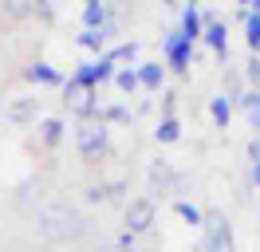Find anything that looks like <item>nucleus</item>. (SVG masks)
<instances>
[{
	"label": "nucleus",
	"instance_id": "nucleus-1",
	"mask_svg": "<svg viewBox=\"0 0 260 252\" xmlns=\"http://www.w3.org/2000/svg\"><path fill=\"white\" fill-rule=\"evenodd\" d=\"M36 233L44 240H51V244H67V240H79L87 233V220L71 201L51 197V201H44L36 209Z\"/></svg>",
	"mask_w": 260,
	"mask_h": 252
},
{
	"label": "nucleus",
	"instance_id": "nucleus-2",
	"mask_svg": "<svg viewBox=\"0 0 260 252\" xmlns=\"http://www.w3.org/2000/svg\"><path fill=\"white\" fill-rule=\"evenodd\" d=\"M75 150H79L83 162H99V158L111 150V126L103 118H87V122L75 126Z\"/></svg>",
	"mask_w": 260,
	"mask_h": 252
},
{
	"label": "nucleus",
	"instance_id": "nucleus-3",
	"mask_svg": "<svg viewBox=\"0 0 260 252\" xmlns=\"http://www.w3.org/2000/svg\"><path fill=\"white\" fill-rule=\"evenodd\" d=\"M205 240L201 252H237V236H233V220L225 213H205Z\"/></svg>",
	"mask_w": 260,
	"mask_h": 252
},
{
	"label": "nucleus",
	"instance_id": "nucleus-4",
	"mask_svg": "<svg viewBox=\"0 0 260 252\" xmlns=\"http://www.w3.org/2000/svg\"><path fill=\"white\" fill-rule=\"evenodd\" d=\"M59 99H63L67 114H75L79 122H87V118H99V91H95V87H79V83H71V79H67Z\"/></svg>",
	"mask_w": 260,
	"mask_h": 252
},
{
	"label": "nucleus",
	"instance_id": "nucleus-5",
	"mask_svg": "<svg viewBox=\"0 0 260 252\" xmlns=\"http://www.w3.org/2000/svg\"><path fill=\"white\" fill-rule=\"evenodd\" d=\"M162 55H166V67L174 75H189V63H193V44L181 36L178 28H170L162 36Z\"/></svg>",
	"mask_w": 260,
	"mask_h": 252
},
{
	"label": "nucleus",
	"instance_id": "nucleus-6",
	"mask_svg": "<svg viewBox=\"0 0 260 252\" xmlns=\"http://www.w3.org/2000/svg\"><path fill=\"white\" fill-rule=\"evenodd\" d=\"M154 217H158L154 197H134V201L126 205V213H122V229H126L130 236H142V233L154 229Z\"/></svg>",
	"mask_w": 260,
	"mask_h": 252
},
{
	"label": "nucleus",
	"instance_id": "nucleus-7",
	"mask_svg": "<svg viewBox=\"0 0 260 252\" xmlns=\"http://www.w3.org/2000/svg\"><path fill=\"white\" fill-rule=\"evenodd\" d=\"M146 181H150L154 193H162V197H166V193H178V189H181V173L174 170L166 158H154L150 170H146Z\"/></svg>",
	"mask_w": 260,
	"mask_h": 252
},
{
	"label": "nucleus",
	"instance_id": "nucleus-8",
	"mask_svg": "<svg viewBox=\"0 0 260 252\" xmlns=\"http://www.w3.org/2000/svg\"><path fill=\"white\" fill-rule=\"evenodd\" d=\"M205 47H209L213 55L221 63H229V28H225V20H217V16H205Z\"/></svg>",
	"mask_w": 260,
	"mask_h": 252
},
{
	"label": "nucleus",
	"instance_id": "nucleus-9",
	"mask_svg": "<svg viewBox=\"0 0 260 252\" xmlns=\"http://www.w3.org/2000/svg\"><path fill=\"white\" fill-rule=\"evenodd\" d=\"M87 201H91V205H118V201H126V181H95V185H87Z\"/></svg>",
	"mask_w": 260,
	"mask_h": 252
},
{
	"label": "nucleus",
	"instance_id": "nucleus-10",
	"mask_svg": "<svg viewBox=\"0 0 260 252\" xmlns=\"http://www.w3.org/2000/svg\"><path fill=\"white\" fill-rule=\"evenodd\" d=\"M24 79H28V83H36V87H63V83H67V79L59 75L51 63H44V59L28 63V67H24Z\"/></svg>",
	"mask_w": 260,
	"mask_h": 252
},
{
	"label": "nucleus",
	"instance_id": "nucleus-11",
	"mask_svg": "<svg viewBox=\"0 0 260 252\" xmlns=\"http://www.w3.org/2000/svg\"><path fill=\"white\" fill-rule=\"evenodd\" d=\"M178 32L189 40V44H197V40L205 36V12H197L193 4H185V8H181V24H178Z\"/></svg>",
	"mask_w": 260,
	"mask_h": 252
},
{
	"label": "nucleus",
	"instance_id": "nucleus-12",
	"mask_svg": "<svg viewBox=\"0 0 260 252\" xmlns=\"http://www.w3.org/2000/svg\"><path fill=\"white\" fill-rule=\"evenodd\" d=\"M36 114H40V99H36V94H24V99H16V103H8V118H12L16 126L36 122Z\"/></svg>",
	"mask_w": 260,
	"mask_h": 252
},
{
	"label": "nucleus",
	"instance_id": "nucleus-13",
	"mask_svg": "<svg viewBox=\"0 0 260 252\" xmlns=\"http://www.w3.org/2000/svg\"><path fill=\"white\" fill-rule=\"evenodd\" d=\"M166 67L162 59H154V63H138V83H142V91H162V83H166Z\"/></svg>",
	"mask_w": 260,
	"mask_h": 252
},
{
	"label": "nucleus",
	"instance_id": "nucleus-14",
	"mask_svg": "<svg viewBox=\"0 0 260 252\" xmlns=\"http://www.w3.org/2000/svg\"><path fill=\"white\" fill-rule=\"evenodd\" d=\"M63 134H67L63 118H44V122H40V142H44L48 150H55V146L63 142Z\"/></svg>",
	"mask_w": 260,
	"mask_h": 252
},
{
	"label": "nucleus",
	"instance_id": "nucleus-15",
	"mask_svg": "<svg viewBox=\"0 0 260 252\" xmlns=\"http://www.w3.org/2000/svg\"><path fill=\"white\" fill-rule=\"evenodd\" d=\"M233 110H237V107L229 103L225 94H213V99H209V118H213V126H221V130H225V126L233 122Z\"/></svg>",
	"mask_w": 260,
	"mask_h": 252
},
{
	"label": "nucleus",
	"instance_id": "nucleus-16",
	"mask_svg": "<svg viewBox=\"0 0 260 252\" xmlns=\"http://www.w3.org/2000/svg\"><path fill=\"white\" fill-rule=\"evenodd\" d=\"M111 24V8L107 4H91V8H83V28L87 32H103Z\"/></svg>",
	"mask_w": 260,
	"mask_h": 252
},
{
	"label": "nucleus",
	"instance_id": "nucleus-17",
	"mask_svg": "<svg viewBox=\"0 0 260 252\" xmlns=\"http://www.w3.org/2000/svg\"><path fill=\"white\" fill-rule=\"evenodd\" d=\"M174 213H178L185 225H193V229H201V225H205V209H201V205H193V201H185V197H178V201H174Z\"/></svg>",
	"mask_w": 260,
	"mask_h": 252
},
{
	"label": "nucleus",
	"instance_id": "nucleus-18",
	"mask_svg": "<svg viewBox=\"0 0 260 252\" xmlns=\"http://www.w3.org/2000/svg\"><path fill=\"white\" fill-rule=\"evenodd\" d=\"M154 138L162 142V146L181 142V122H178V114H174V118H158V126H154Z\"/></svg>",
	"mask_w": 260,
	"mask_h": 252
},
{
	"label": "nucleus",
	"instance_id": "nucleus-19",
	"mask_svg": "<svg viewBox=\"0 0 260 252\" xmlns=\"http://www.w3.org/2000/svg\"><path fill=\"white\" fill-rule=\"evenodd\" d=\"M111 83H114L122 94H138V91H142V83H138V67H118Z\"/></svg>",
	"mask_w": 260,
	"mask_h": 252
},
{
	"label": "nucleus",
	"instance_id": "nucleus-20",
	"mask_svg": "<svg viewBox=\"0 0 260 252\" xmlns=\"http://www.w3.org/2000/svg\"><path fill=\"white\" fill-rule=\"evenodd\" d=\"M0 8L8 20H28V16H36V0H0Z\"/></svg>",
	"mask_w": 260,
	"mask_h": 252
},
{
	"label": "nucleus",
	"instance_id": "nucleus-21",
	"mask_svg": "<svg viewBox=\"0 0 260 252\" xmlns=\"http://www.w3.org/2000/svg\"><path fill=\"white\" fill-rule=\"evenodd\" d=\"M107 40H111V36H107V28H103V32H87V28H83V32H79V47L95 51V55H107Z\"/></svg>",
	"mask_w": 260,
	"mask_h": 252
},
{
	"label": "nucleus",
	"instance_id": "nucleus-22",
	"mask_svg": "<svg viewBox=\"0 0 260 252\" xmlns=\"http://www.w3.org/2000/svg\"><path fill=\"white\" fill-rule=\"evenodd\" d=\"M244 87H248V83H244V75H241V71H237V67H225V91H221V94H225L229 103H237Z\"/></svg>",
	"mask_w": 260,
	"mask_h": 252
},
{
	"label": "nucleus",
	"instance_id": "nucleus-23",
	"mask_svg": "<svg viewBox=\"0 0 260 252\" xmlns=\"http://www.w3.org/2000/svg\"><path fill=\"white\" fill-rule=\"evenodd\" d=\"M237 110H244V118H252V114H260V87H244L241 99L233 103Z\"/></svg>",
	"mask_w": 260,
	"mask_h": 252
},
{
	"label": "nucleus",
	"instance_id": "nucleus-24",
	"mask_svg": "<svg viewBox=\"0 0 260 252\" xmlns=\"http://www.w3.org/2000/svg\"><path fill=\"white\" fill-rule=\"evenodd\" d=\"M99 118L103 122H134V110L126 103H111V107H99Z\"/></svg>",
	"mask_w": 260,
	"mask_h": 252
},
{
	"label": "nucleus",
	"instance_id": "nucleus-25",
	"mask_svg": "<svg viewBox=\"0 0 260 252\" xmlns=\"http://www.w3.org/2000/svg\"><path fill=\"white\" fill-rule=\"evenodd\" d=\"M107 55H111L118 67H130V59H138V40H126V44H118V47H107Z\"/></svg>",
	"mask_w": 260,
	"mask_h": 252
},
{
	"label": "nucleus",
	"instance_id": "nucleus-26",
	"mask_svg": "<svg viewBox=\"0 0 260 252\" xmlns=\"http://www.w3.org/2000/svg\"><path fill=\"white\" fill-rule=\"evenodd\" d=\"M244 44L252 55H260V12H248V20H244Z\"/></svg>",
	"mask_w": 260,
	"mask_h": 252
},
{
	"label": "nucleus",
	"instance_id": "nucleus-27",
	"mask_svg": "<svg viewBox=\"0 0 260 252\" xmlns=\"http://www.w3.org/2000/svg\"><path fill=\"white\" fill-rule=\"evenodd\" d=\"M67 79H71V83H79V87H95V91H99V83H95V59H91V63H79Z\"/></svg>",
	"mask_w": 260,
	"mask_h": 252
},
{
	"label": "nucleus",
	"instance_id": "nucleus-28",
	"mask_svg": "<svg viewBox=\"0 0 260 252\" xmlns=\"http://www.w3.org/2000/svg\"><path fill=\"white\" fill-rule=\"evenodd\" d=\"M114 71H118V63H114L111 55H99V59H95V83H99V87H103V83H111Z\"/></svg>",
	"mask_w": 260,
	"mask_h": 252
},
{
	"label": "nucleus",
	"instance_id": "nucleus-29",
	"mask_svg": "<svg viewBox=\"0 0 260 252\" xmlns=\"http://www.w3.org/2000/svg\"><path fill=\"white\" fill-rule=\"evenodd\" d=\"M244 83H248V87H260V55H248V63H244Z\"/></svg>",
	"mask_w": 260,
	"mask_h": 252
},
{
	"label": "nucleus",
	"instance_id": "nucleus-30",
	"mask_svg": "<svg viewBox=\"0 0 260 252\" xmlns=\"http://www.w3.org/2000/svg\"><path fill=\"white\" fill-rule=\"evenodd\" d=\"M36 16H40L44 24H51V20H55V0H36Z\"/></svg>",
	"mask_w": 260,
	"mask_h": 252
},
{
	"label": "nucleus",
	"instance_id": "nucleus-31",
	"mask_svg": "<svg viewBox=\"0 0 260 252\" xmlns=\"http://www.w3.org/2000/svg\"><path fill=\"white\" fill-rule=\"evenodd\" d=\"M174 107H178V91H162V118H174Z\"/></svg>",
	"mask_w": 260,
	"mask_h": 252
},
{
	"label": "nucleus",
	"instance_id": "nucleus-32",
	"mask_svg": "<svg viewBox=\"0 0 260 252\" xmlns=\"http://www.w3.org/2000/svg\"><path fill=\"white\" fill-rule=\"evenodd\" d=\"M134 240H138V236H130L126 229H122V233H118V240H114V248H118V252H134Z\"/></svg>",
	"mask_w": 260,
	"mask_h": 252
},
{
	"label": "nucleus",
	"instance_id": "nucleus-33",
	"mask_svg": "<svg viewBox=\"0 0 260 252\" xmlns=\"http://www.w3.org/2000/svg\"><path fill=\"white\" fill-rule=\"evenodd\" d=\"M248 162H252V166L260 162V134H252V138H248Z\"/></svg>",
	"mask_w": 260,
	"mask_h": 252
},
{
	"label": "nucleus",
	"instance_id": "nucleus-34",
	"mask_svg": "<svg viewBox=\"0 0 260 252\" xmlns=\"http://www.w3.org/2000/svg\"><path fill=\"white\" fill-rule=\"evenodd\" d=\"M248 177H252V185H260V162L252 166V170H248Z\"/></svg>",
	"mask_w": 260,
	"mask_h": 252
},
{
	"label": "nucleus",
	"instance_id": "nucleus-35",
	"mask_svg": "<svg viewBox=\"0 0 260 252\" xmlns=\"http://www.w3.org/2000/svg\"><path fill=\"white\" fill-rule=\"evenodd\" d=\"M237 4H241V12H248V4H252V0H237Z\"/></svg>",
	"mask_w": 260,
	"mask_h": 252
},
{
	"label": "nucleus",
	"instance_id": "nucleus-36",
	"mask_svg": "<svg viewBox=\"0 0 260 252\" xmlns=\"http://www.w3.org/2000/svg\"><path fill=\"white\" fill-rule=\"evenodd\" d=\"M248 12H260V0H252V4H248Z\"/></svg>",
	"mask_w": 260,
	"mask_h": 252
},
{
	"label": "nucleus",
	"instance_id": "nucleus-37",
	"mask_svg": "<svg viewBox=\"0 0 260 252\" xmlns=\"http://www.w3.org/2000/svg\"><path fill=\"white\" fill-rule=\"evenodd\" d=\"M91 4H103V0H83V8H91Z\"/></svg>",
	"mask_w": 260,
	"mask_h": 252
},
{
	"label": "nucleus",
	"instance_id": "nucleus-38",
	"mask_svg": "<svg viewBox=\"0 0 260 252\" xmlns=\"http://www.w3.org/2000/svg\"><path fill=\"white\" fill-rule=\"evenodd\" d=\"M103 252H118V248H114V244H111V248H103Z\"/></svg>",
	"mask_w": 260,
	"mask_h": 252
},
{
	"label": "nucleus",
	"instance_id": "nucleus-39",
	"mask_svg": "<svg viewBox=\"0 0 260 252\" xmlns=\"http://www.w3.org/2000/svg\"><path fill=\"white\" fill-rule=\"evenodd\" d=\"M162 4H178V0H162Z\"/></svg>",
	"mask_w": 260,
	"mask_h": 252
},
{
	"label": "nucleus",
	"instance_id": "nucleus-40",
	"mask_svg": "<svg viewBox=\"0 0 260 252\" xmlns=\"http://www.w3.org/2000/svg\"><path fill=\"white\" fill-rule=\"evenodd\" d=\"M189 4H193V8H197V0H189Z\"/></svg>",
	"mask_w": 260,
	"mask_h": 252
}]
</instances>
